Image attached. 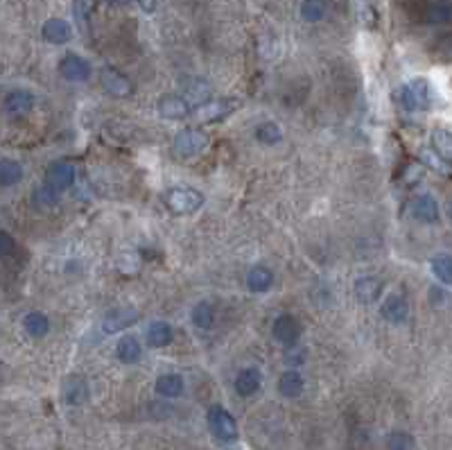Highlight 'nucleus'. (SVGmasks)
Here are the masks:
<instances>
[{
    "instance_id": "1",
    "label": "nucleus",
    "mask_w": 452,
    "mask_h": 450,
    "mask_svg": "<svg viewBox=\"0 0 452 450\" xmlns=\"http://www.w3.org/2000/svg\"><path fill=\"white\" fill-rule=\"evenodd\" d=\"M432 100L434 96L428 79H411L401 88V104L407 111H428Z\"/></svg>"
},
{
    "instance_id": "2",
    "label": "nucleus",
    "mask_w": 452,
    "mask_h": 450,
    "mask_svg": "<svg viewBox=\"0 0 452 450\" xmlns=\"http://www.w3.org/2000/svg\"><path fill=\"white\" fill-rule=\"evenodd\" d=\"M165 204L172 213L177 215H188L195 213L204 206V195L190 188V186H177V188H170L165 193Z\"/></svg>"
},
{
    "instance_id": "3",
    "label": "nucleus",
    "mask_w": 452,
    "mask_h": 450,
    "mask_svg": "<svg viewBox=\"0 0 452 450\" xmlns=\"http://www.w3.org/2000/svg\"><path fill=\"white\" fill-rule=\"evenodd\" d=\"M208 428L224 444H231V441L237 439V423H235V419L220 405L208 409Z\"/></svg>"
},
{
    "instance_id": "4",
    "label": "nucleus",
    "mask_w": 452,
    "mask_h": 450,
    "mask_svg": "<svg viewBox=\"0 0 452 450\" xmlns=\"http://www.w3.org/2000/svg\"><path fill=\"white\" fill-rule=\"evenodd\" d=\"M237 107V100H231V98H222V100H210V102H204L199 104L197 109H192V118L197 123H215V121H222V118H226L229 113H233Z\"/></svg>"
},
{
    "instance_id": "5",
    "label": "nucleus",
    "mask_w": 452,
    "mask_h": 450,
    "mask_svg": "<svg viewBox=\"0 0 452 450\" xmlns=\"http://www.w3.org/2000/svg\"><path fill=\"white\" fill-rule=\"evenodd\" d=\"M208 145V136L199 129H183L175 136V143H172V150L179 156H195L199 154Z\"/></svg>"
},
{
    "instance_id": "6",
    "label": "nucleus",
    "mask_w": 452,
    "mask_h": 450,
    "mask_svg": "<svg viewBox=\"0 0 452 450\" xmlns=\"http://www.w3.org/2000/svg\"><path fill=\"white\" fill-rule=\"evenodd\" d=\"M138 322V310L136 308H113L104 315V319H102V333H120V330H125L127 326L131 324H136Z\"/></svg>"
},
{
    "instance_id": "7",
    "label": "nucleus",
    "mask_w": 452,
    "mask_h": 450,
    "mask_svg": "<svg viewBox=\"0 0 452 450\" xmlns=\"http://www.w3.org/2000/svg\"><path fill=\"white\" fill-rule=\"evenodd\" d=\"M75 181V168L68 161H57L48 168V175H46V188L61 193L66 188H71Z\"/></svg>"
},
{
    "instance_id": "8",
    "label": "nucleus",
    "mask_w": 452,
    "mask_h": 450,
    "mask_svg": "<svg viewBox=\"0 0 452 450\" xmlns=\"http://www.w3.org/2000/svg\"><path fill=\"white\" fill-rule=\"evenodd\" d=\"M272 335L283 347H294L301 337V326L292 315H281L272 326Z\"/></svg>"
},
{
    "instance_id": "9",
    "label": "nucleus",
    "mask_w": 452,
    "mask_h": 450,
    "mask_svg": "<svg viewBox=\"0 0 452 450\" xmlns=\"http://www.w3.org/2000/svg\"><path fill=\"white\" fill-rule=\"evenodd\" d=\"M59 73H61L63 79H68V82H86V79L91 77V66L82 57L66 55L59 63Z\"/></svg>"
},
{
    "instance_id": "10",
    "label": "nucleus",
    "mask_w": 452,
    "mask_h": 450,
    "mask_svg": "<svg viewBox=\"0 0 452 450\" xmlns=\"http://www.w3.org/2000/svg\"><path fill=\"white\" fill-rule=\"evenodd\" d=\"M158 113L168 118V121H181V118L190 116L192 109H190L188 100L181 96H163L158 100Z\"/></svg>"
},
{
    "instance_id": "11",
    "label": "nucleus",
    "mask_w": 452,
    "mask_h": 450,
    "mask_svg": "<svg viewBox=\"0 0 452 450\" xmlns=\"http://www.w3.org/2000/svg\"><path fill=\"white\" fill-rule=\"evenodd\" d=\"M100 79H102V86L115 98H127L131 93V82L115 68H102Z\"/></svg>"
},
{
    "instance_id": "12",
    "label": "nucleus",
    "mask_w": 452,
    "mask_h": 450,
    "mask_svg": "<svg viewBox=\"0 0 452 450\" xmlns=\"http://www.w3.org/2000/svg\"><path fill=\"white\" fill-rule=\"evenodd\" d=\"M411 215H414L423 224L438 222V204H436V200H434V197H430V195L416 197L414 204H411Z\"/></svg>"
},
{
    "instance_id": "13",
    "label": "nucleus",
    "mask_w": 452,
    "mask_h": 450,
    "mask_svg": "<svg viewBox=\"0 0 452 450\" xmlns=\"http://www.w3.org/2000/svg\"><path fill=\"white\" fill-rule=\"evenodd\" d=\"M32 107H34V98L28 91H11V93L5 96V111L11 118L25 116L28 111H32Z\"/></svg>"
},
{
    "instance_id": "14",
    "label": "nucleus",
    "mask_w": 452,
    "mask_h": 450,
    "mask_svg": "<svg viewBox=\"0 0 452 450\" xmlns=\"http://www.w3.org/2000/svg\"><path fill=\"white\" fill-rule=\"evenodd\" d=\"M71 36H73V30H71V25L66 23L63 19H50V21H46V25H43V39H46L48 44L63 46V44L71 41Z\"/></svg>"
},
{
    "instance_id": "15",
    "label": "nucleus",
    "mask_w": 452,
    "mask_h": 450,
    "mask_svg": "<svg viewBox=\"0 0 452 450\" xmlns=\"http://www.w3.org/2000/svg\"><path fill=\"white\" fill-rule=\"evenodd\" d=\"M407 315H409V306L405 297L401 295H391L382 303V317L391 324H403L407 319Z\"/></svg>"
},
{
    "instance_id": "16",
    "label": "nucleus",
    "mask_w": 452,
    "mask_h": 450,
    "mask_svg": "<svg viewBox=\"0 0 452 450\" xmlns=\"http://www.w3.org/2000/svg\"><path fill=\"white\" fill-rule=\"evenodd\" d=\"M380 292H382V281L376 279V276H362V279L355 281V297L362 303L378 301Z\"/></svg>"
},
{
    "instance_id": "17",
    "label": "nucleus",
    "mask_w": 452,
    "mask_h": 450,
    "mask_svg": "<svg viewBox=\"0 0 452 450\" xmlns=\"http://www.w3.org/2000/svg\"><path fill=\"white\" fill-rule=\"evenodd\" d=\"M115 353H118V357H120V362L136 364L140 360V353H143L140 342L134 335H125V337H120V342H118Z\"/></svg>"
},
{
    "instance_id": "18",
    "label": "nucleus",
    "mask_w": 452,
    "mask_h": 450,
    "mask_svg": "<svg viewBox=\"0 0 452 450\" xmlns=\"http://www.w3.org/2000/svg\"><path fill=\"white\" fill-rule=\"evenodd\" d=\"M262 385V378L256 369H242L235 378V392L240 396H254Z\"/></svg>"
},
{
    "instance_id": "19",
    "label": "nucleus",
    "mask_w": 452,
    "mask_h": 450,
    "mask_svg": "<svg viewBox=\"0 0 452 450\" xmlns=\"http://www.w3.org/2000/svg\"><path fill=\"white\" fill-rule=\"evenodd\" d=\"M175 333H172V326L168 322H152L148 328V344L152 349H163L172 342Z\"/></svg>"
},
{
    "instance_id": "20",
    "label": "nucleus",
    "mask_w": 452,
    "mask_h": 450,
    "mask_svg": "<svg viewBox=\"0 0 452 450\" xmlns=\"http://www.w3.org/2000/svg\"><path fill=\"white\" fill-rule=\"evenodd\" d=\"M432 148L443 163L452 165V131L448 129H434L432 131Z\"/></svg>"
},
{
    "instance_id": "21",
    "label": "nucleus",
    "mask_w": 452,
    "mask_h": 450,
    "mask_svg": "<svg viewBox=\"0 0 452 450\" xmlns=\"http://www.w3.org/2000/svg\"><path fill=\"white\" fill-rule=\"evenodd\" d=\"M272 283H274V276L267 267H262V265L249 270V274H247V287L251 292H267Z\"/></svg>"
},
{
    "instance_id": "22",
    "label": "nucleus",
    "mask_w": 452,
    "mask_h": 450,
    "mask_svg": "<svg viewBox=\"0 0 452 450\" xmlns=\"http://www.w3.org/2000/svg\"><path fill=\"white\" fill-rule=\"evenodd\" d=\"M303 387H305V382L299 372H285L281 378H278V392H281L285 399H297V396H301Z\"/></svg>"
},
{
    "instance_id": "23",
    "label": "nucleus",
    "mask_w": 452,
    "mask_h": 450,
    "mask_svg": "<svg viewBox=\"0 0 452 450\" xmlns=\"http://www.w3.org/2000/svg\"><path fill=\"white\" fill-rule=\"evenodd\" d=\"M63 399L68 405H82L88 399V385L82 378H71L63 387Z\"/></svg>"
},
{
    "instance_id": "24",
    "label": "nucleus",
    "mask_w": 452,
    "mask_h": 450,
    "mask_svg": "<svg viewBox=\"0 0 452 450\" xmlns=\"http://www.w3.org/2000/svg\"><path fill=\"white\" fill-rule=\"evenodd\" d=\"M156 392L165 396V399H177L183 392V380L177 374H165L156 380Z\"/></svg>"
},
{
    "instance_id": "25",
    "label": "nucleus",
    "mask_w": 452,
    "mask_h": 450,
    "mask_svg": "<svg viewBox=\"0 0 452 450\" xmlns=\"http://www.w3.org/2000/svg\"><path fill=\"white\" fill-rule=\"evenodd\" d=\"M23 326H25V330H28L30 337H43V335H48V330H50V322H48V317L43 312H30L23 319Z\"/></svg>"
},
{
    "instance_id": "26",
    "label": "nucleus",
    "mask_w": 452,
    "mask_h": 450,
    "mask_svg": "<svg viewBox=\"0 0 452 450\" xmlns=\"http://www.w3.org/2000/svg\"><path fill=\"white\" fill-rule=\"evenodd\" d=\"M212 319H215V308L208 301H199L192 308V324L199 330H208L212 326Z\"/></svg>"
},
{
    "instance_id": "27",
    "label": "nucleus",
    "mask_w": 452,
    "mask_h": 450,
    "mask_svg": "<svg viewBox=\"0 0 452 450\" xmlns=\"http://www.w3.org/2000/svg\"><path fill=\"white\" fill-rule=\"evenodd\" d=\"M328 11L326 0H303L301 3V19L308 23H319Z\"/></svg>"
},
{
    "instance_id": "28",
    "label": "nucleus",
    "mask_w": 452,
    "mask_h": 450,
    "mask_svg": "<svg viewBox=\"0 0 452 450\" xmlns=\"http://www.w3.org/2000/svg\"><path fill=\"white\" fill-rule=\"evenodd\" d=\"M430 265H432V272H434L436 279L452 287V256H448V254H436V256L432 258Z\"/></svg>"
},
{
    "instance_id": "29",
    "label": "nucleus",
    "mask_w": 452,
    "mask_h": 450,
    "mask_svg": "<svg viewBox=\"0 0 452 450\" xmlns=\"http://www.w3.org/2000/svg\"><path fill=\"white\" fill-rule=\"evenodd\" d=\"M21 177H23V168L16 161H9V158H5V161L0 163V186H3V188L14 186V183L21 181Z\"/></svg>"
},
{
    "instance_id": "30",
    "label": "nucleus",
    "mask_w": 452,
    "mask_h": 450,
    "mask_svg": "<svg viewBox=\"0 0 452 450\" xmlns=\"http://www.w3.org/2000/svg\"><path fill=\"white\" fill-rule=\"evenodd\" d=\"M256 138H258L262 145H276L278 140L283 138V131H281V127H278L276 123H262V125L256 129Z\"/></svg>"
},
{
    "instance_id": "31",
    "label": "nucleus",
    "mask_w": 452,
    "mask_h": 450,
    "mask_svg": "<svg viewBox=\"0 0 452 450\" xmlns=\"http://www.w3.org/2000/svg\"><path fill=\"white\" fill-rule=\"evenodd\" d=\"M430 23H448L452 21V3H436L428 11Z\"/></svg>"
},
{
    "instance_id": "32",
    "label": "nucleus",
    "mask_w": 452,
    "mask_h": 450,
    "mask_svg": "<svg viewBox=\"0 0 452 450\" xmlns=\"http://www.w3.org/2000/svg\"><path fill=\"white\" fill-rule=\"evenodd\" d=\"M389 450H414V439L407 432H391L387 439Z\"/></svg>"
},
{
    "instance_id": "33",
    "label": "nucleus",
    "mask_w": 452,
    "mask_h": 450,
    "mask_svg": "<svg viewBox=\"0 0 452 450\" xmlns=\"http://www.w3.org/2000/svg\"><path fill=\"white\" fill-rule=\"evenodd\" d=\"M75 19L79 23V28H86V21L91 16V9H93V0H75Z\"/></svg>"
},
{
    "instance_id": "34",
    "label": "nucleus",
    "mask_w": 452,
    "mask_h": 450,
    "mask_svg": "<svg viewBox=\"0 0 452 450\" xmlns=\"http://www.w3.org/2000/svg\"><path fill=\"white\" fill-rule=\"evenodd\" d=\"M138 5L143 11H148V14H152L154 7H156V0H138Z\"/></svg>"
},
{
    "instance_id": "35",
    "label": "nucleus",
    "mask_w": 452,
    "mask_h": 450,
    "mask_svg": "<svg viewBox=\"0 0 452 450\" xmlns=\"http://www.w3.org/2000/svg\"><path fill=\"white\" fill-rule=\"evenodd\" d=\"M3 242H5V247H3V254H5V256H9V254H11V247H14V242H11L9 233H5V231H3Z\"/></svg>"
},
{
    "instance_id": "36",
    "label": "nucleus",
    "mask_w": 452,
    "mask_h": 450,
    "mask_svg": "<svg viewBox=\"0 0 452 450\" xmlns=\"http://www.w3.org/2000/svg\"><path fill=\"white\" fill-rule=\"evenodd\" d=\"M106 3L113 7H123V5H129V0H106Z\"/></svg>"
},
{
    "instance_id": "37",
    "label": "nucleus",
    "mask_w": 452,
    "mask_h": 450,
    "mask_svg": "<svg viewBox=\"0 0 452 450\" xmlns=\"http://www.w3.org/2000/svg\"><path fill=\"white\" fill-rule=\"evenodd\" d=\"M450 220H452V204H450Z\"/></svg>"
}]
</instances>
